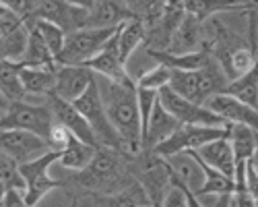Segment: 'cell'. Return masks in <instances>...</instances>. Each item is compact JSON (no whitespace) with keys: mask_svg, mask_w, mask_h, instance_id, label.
<instances>
[{"mask_svg":"<svg viewBox=\"0 0 258 207\" xmlns=\"http://www.w3.org/2000/svg\"><path fill=\"white\" fill-rule=\"evenodd\" d=\"M103 110L110 118L112 127L120 135L126 151L131 156L141 153V116L137 101V83H114L101 77H95Z\"/></svg>","mask_w":258,"mask_h":207,"instance_id":"cell-1","label":"cell"},{"mask_svg":"<svg viewBox=\"0 0 258 207\" xmlns=\"http://www.w3.org/2000/svg\"><path fill=\"white\" fill-rule=\"evenodd\" d=\"M128 158L131 156L99 147L93 162L83 172H77L73 180L93 197L118 193L124 186L135 182L131 170H128Z\"/></svg>","mask_w":258,"mask_h":207,"instance_id":"cell-2","label":"cell"},{"mask_svg":"<svg viewBox=\"0 0 258 207\" xmlns=\"http://www.w3.org/2000/svg\"><path fill=\"white\" fill-rule=\"evenodd\" d=\"M48 106H50V110L54 114V120L60 124V127L67 129L69 135H73L79 141H83V143L91 145V147L99 149V143H97L91 127L87 124V120L79 114V110L73 106L71 101H64V99H60V97L50 93L48 95Z\"/></svg>","mask_w":258,"mask_h":207,"instance_id":"cell-11","label":"cell"},{"mask_svg":"<svg viewBox=\"0 0 258 207\" xmlns=\"http://www.w3.org/2000/svg\"><path fill=\"white\" fill-rule=\"evenodd\" d=\"M97 153V147H91V145L79 141L77 137L69 135L67 139V145L60 149V158H58V164L62 166L64 170H71V172H83L87 166L93 162Z\"/></svg>","mask_w":258,"mask_h":207,"instance_id":"cell-21","label":"cell"},{"mask_svg":"<svg viewBox=\"0 0 258 207\" xmlns=\"http://www.w3.org/2000/svg\"><path fill=\"white\" fill-rule=\"evenodd\" d=\"M256 131L244 124H227V141L233 151L235 164H246L250 162L254 147H256Z\"/></svg>","mask_w":258,"mask_h":207,"instance_id":"cell-25","label":"cell"},{"mask_svg":"<svg viewBox=\"0 0 258 207\" xmlns=\"http://www.w3.org/2000/svg\"><path fill=\"white\" fill-rule=\"evenodd\" d=\"M11 13V9L5 5V3H0V17H3V15H9Z\"/></svg>","mask_w":258,"mask_h":207,"instance_id":"cell-40","label":"cell"},{"mask_svg":"<svg viewBox=\"0 0 258 207\" xmlns=\"http://www.w3.org/2000/svg\"><path fill=\"white\" fill-rule=\"evenodd\" d=\"M73 106L79 110V114L87 120V124L91 127L99 147H105V149H112V151H118V153H124V156H131L126 151L124 143L120 139V135L116 133V129L112 127L110 118H107L105 110H103V101L99 97V89H97V81L93 79V83L87 87L79 99L73 101Z\"/></svg>","mask_w":258,"mask_h":207,"instance_id":"cell-4","label":"cell"},{"mask_svg":"<svg viewBox=\"0 0 258 207\" xmlns=\"http://www.w3.org/2000/svg\"><path fill=\"white\" fill-rule=\"evenodd\" d=\"M145 39H147V29L139 19H128L126 23H122L118 27V35H116L118 54H120V60L124 65L145 44Z\"/></svg>","mask_w":258,"mask_h":207,"instance_id":"cell-23","label":"cell"},{"mask_svg":"<svg viewBox=\"0 0 258 207\" xmlns=\"http://www.w3.org/2000/svg\"><path fill=\"white\" fill-rule=\"evenodd\" d=\"M195 153L209 166V168H213V170H217V172L233 178V174H235V160H233V151L229 147L227 137L207 143L205 147L197 149Z\"/></svg>","mask_w":258,"mask_h":207,"instance_id":"cell-20","label":"cell"},{"mask_svg":"<svg viewBox=\"0 0 258 207\" xmlns=\"http://www.w3.org/2000/svg\"><path fill=\"white\" fill-rule=\"evenodd\" d=\"M211 207H235L233 193H229V195H213V205Z\"/></svg>","mask_w":258,"mask_h":207,"instance_id":"cell-37","label":"cell"},{"mask_svg":"<svg viewBox=\"0 0 258 207\" xmlns=\"http://www.w3.org/2000/svg\"><path fill=\"white\" fill-rule=\"evenodd\" d=\"M184 184H186V180L174 170V166H171V170H169V189H167V193H165V197L161 201V207H188Z\"/></svg>","mask_w":258,"mask_h":207,"instance_id":"cell-33","label":"cell"},{"mask_svg":"<svg viewBox=\"0 0 258 207\" xmlns=\"http://www.w3.org/2000/svg\"><path fill=\"white\" fill-rule=\"evenodd\" d=\"M9 108V99L3 95V93H0V112H5Z\"/></svg>","mask_w":258,"mask_h":207,"instance_id":"cell-39","label":"cell"},{"mask_svg":"<svg viewBox=\"0 0 258 207\" xmlns=\"http://www.w3.org/2000/svg\"><path fill=\"white\" fill-rule=\"evenodd\" d=\"M227 137V124L225 127H192V124H180L178 131L167 137L161 145L153 149L155 156L161 160H171L186 151H197L205 147L207 143Z\"/></svg>","mask_w":258,"mask_h":207,"instance_id":"cell-8","label":"cell"},{"mask_svg":"<svg viewBox=\"0 0 258 207\" xmlns=\"http://www.w3.org/2000/svg\"><path fill=\"white\" fill-rule=\"evenodd\" d=\"M250 166L258 172V135H256V147H254V153H252V158H250Z\"/></svg>","mask_w":258,"mask_h":207,"instance_id":"cell-38","label":"cell"},{"mask_svg":"<svg viewBox=\"0 0 258 207\" xmlns=\"http://www.w3.org/2000/svg\"><path fill=\"white\" fill-rule=\"evenodd\" d=\"M246 189L254 199H258V172L250 166V162H246Z\"/></svg>","mask_w":258,"mask_h":207,"instance_id":"cell-35","label":"cell"},{"mask_svg":"<svg viewBox=\"0 0 258 207\" xmlns=\"http://www.w3.org/2000/svg\"><path fill=\"white\" fill-rule=\"evenodd\" d=\"M182 156H188V158L201 168V172H203V182H201V186H195V189H192L195 197L201 199V197L229 195V193H233V189H235L233 178H229V176H225V174H221V172H217V170L209 168V166H207L195 151H186V153H182Z\"/></svg>","mask_w":258,"mask_h":207,"instance_id":"cell-19","label":"cell"},{"mask_svg":"<svg viewBox=\"0 0 258 207\" xmlns=\"http://www.w3.org/2000/svg\"><path fill=\"white\" fill-rule=\"evenodd\" d=\"M205 108H209L213 114H217L225 124H244V127H250L252 131L258 133V112L231 95L225 93L213 95L207 99Z\"/></svg>","mask_w":258,"mask_h":207,"instance_id":"cell-13","label":"cell"},{"mask_svg":"<svg viewBox=\"0 0 258 207\" xmlns=\"http://www.w3.org/2000/svg\"><path fill=\"white\" fill-rule=\"evenodd\" d=\"M227 77L223 75L221 67L217 62H211L209 67L201 69V71H171V79H169V89L178 93L180 97L197 104V106H205L207 99L223 93V89L227 87Z\"/></svg>","mask_w":258,"mask_h":207,"instance_id":"cell-3","label":"cell"},{"mask_svg":"<svg viewBox=\"0 0 258 207\" xmlns=\"http://www.w3.org/2000/svg\"><path fill=\"white\" fill-rule=\"evenodd\" d=\"M69 207H79V201H77V199H73V201L69 203Z\"/></svg>","mask_w":258,"mask_h":207,"instance_id":"cell-41","label":"cell"},{"mask_svg":"<svg viewBox=\"0 0 258 207\" xmlns=\"http://www.w3.org/2000/svg\"><path fill=\"white\" fill-rule=\"evenodd\" d=\"M116 29H77L67 35L64 48L56 58L58 67H83L89 62L107 41L116 35Z\"/></svg>","mask_w":258,"mask_h":207,"instance_id":"cell-7","label":"cell"},{"mask_svg":"<svg viewBox=\"0 0 258 207\" xmlns=\"http://www.w3.org/2000/svg\"><path fill=\"white\" fill-rule=\"evenodd\" d=\"M97 207H139L143 203H149L143 186L135 180L133 184L124 186L122 191L112 193V195H97L95 197Z\"/></svg>","mask_w":258,"mask_h":207,"instance_id":"cell-27","label":"cell"},{"mask_svg":"<svg viewBox=\"0 0 258 207\" xmlns=\"http://www.w3.org/2000/svg\"><path fill=\"white\" fill-rule=\"evenodd\" d=\"M169 79H171V71L165 69L163 65H157L155 69H149L145 73H141L135 83L139 89H149V91H161L163 87H169Z\"/></svg>","mask_w":258,"mask_h":207,"instance_id":"cell-32","label":"cell"},{"mask_svg":"<svg viewBox=\"0 0 258 207\" xmlns=\"http://www.w3.org/2000/svg\"><path fill=\"white\" fill-rule=\"evenodd\" d=\"M178 127H180V122L169 112H165L157 99L153 106V112H151V118L147 122V131L143 135V141H141V151H153L157 145H161L167 137L174 135L178 131Z\"/></svg>","mask_w":258,"mask_h":207,"instance_id":"cell-16","label":"cell"},{"mask_svg":"<svg viewBox=\"0 0 258 207\" xmlns=\"http://www.w3.org/2000/svg\"><path fill=\"white\" fill-rule=\"evenodd\" d=\"M27 41H29V29L23 23L11 35H7L5 41L0 44V60L11 62V65H21V60H23L25 50H27Z\"/></svg>","mask_w":258,"mask_h":207,"instance_id":"cell-28","label":"cell"},{"mask_svg":"<svg viewBox=\"0 0 258 207\" xmlns=\"http://www.w3.org/2000/svg\"><path fill=\"white\" fill-rule=\"evenodd\" d=\"M139 207H153L151 203H143V205H139Z\"/></svg>","mask_w":258,"mask_h":207,"instance_id":"cell-42","label":"cell"},{"mask_svg":"<svg viewBox=\"0 0 258 207\" xmlns=\"http://www.w3.org/2000/svg\"><path fill=\"white\" fill-rule=\"evenodd\" d=\"M54 114L48 104H27L13 101L0 116V131H23L31 133L46 143L50 141V133L54 127Z\"/></svg>","mask_w":258,"mask_h":207,"instance_id":"cell-5","label":"cell"},{"mask_svg":"<svg viewBox=\"0 0 258 207\" xmlns=\"http://www.w3.org/2000/svg\"><path fill=\"white\" fill-rule=\"evenodd\" d=\"M50 145L31 133L23 131H0V153L9 156L17 164H27L41 156H46Z\"/></svg>","mask_w":258,"mask_h":207,"instance_id":"cell-10","label":"cell"},{"mask_svg":"<svg viewBox=\"0 0 258 207\" xmlns=\"http://www.w3.org/2000/svg\"><path fill=\"white\" fill-rule=\"evenodd\" d=\"M35 29H37V33L41 35V39H44V44L48 46V50H50V54L54 56V60L60 56V52H62V48H64V41H67V33H64L58 25H54V23H46V21H35V23H31ZM29 27V25H27Z\"/></svg>","mask_w":258,"mask_h":207,"instance_id":"cell-31","label":"cell"},{"mask_svg":"<svg viewBox=\"0 0 258 207\" xmlns=\"http://www.w3.org/2000/svg\"><path fill=\"white\" fill-rule=\"evenodd\" d=\"M133 19L128 3H87L83 29H116Z\"/></svg>","mask_w":258,"mask_h":207,"instance_id":"cell-15","label":"cell"},{"mask_svg":"<svg viewBox=\"0 0 258 207\" xmlns=\"http://www.w3.org/2000/svg\"><path fill=\"white\" fill-rule=\"evenodd\" d=\"M58 158H60V151L52 149L46 156H41V158H37L33 162L19 164V172H21V176H23V180H25L23 199H25V203L29 207H37L39 201L44 199L48 193L67 186V182H64V180L50 176V168L54 164H58Z\"/></svg>","mask_w":258,"mask_h":207,"instance_id":"cell-6","label":"cell"},{"mask_svg":"<svg viewBox=\"0 0 258 207\" xmlns=\"http://www.w3.org/2000/svg\"><path fill=\"white\" fill-rule=\"evenodd\" d=\"M149 58H155L159 65H163L169 71H201L205 67H209L215 60L213 54L207 48H201L197 52H186V54H169V52H155V50H147Z\"/></svg>","mask_w":258,"mask_h":207,"instance_id":"cell-18","label":"cell"},{"mask_svg":"<svg viewBox=\"0 0 258 207\" xmlns=\"http://www.w3.org/2000/svg\"><path fill=\"white\" fill-rule=\"evenodd\" d=\"M0 93H3L9 104L13 101H25V91L19 79V65L0 60Z\"/></svg>","mask_w":258,"mask_h":207,"instance_id":"cell-29","label":"cell"},{"mask_svg":"<svg viewBox=\"0 0 258 207\" xmlns=\"http://www.w3.org/2000/svg\"><path fill=\"white\" fill-rule=\"evenodd\" d=\"M205 48V27L203 23L188 13H184V19L180 21L178 29L174 31V37L169 41V54H186V52H197Z\"/></svg>","mask_w":258,"mask_h":207,"instance_id":"cell-17","label":"cell"},{"mask_svg":"<svg viewBox=\"0 0 258 207\" xmlns=\"http://www.w3.org/2000/svg\"><path fill=\"white\" fill-rule=\"evenodd\" d=\"M29 29V41H27V50L25 56L21 60V67H31V69H46V67H56V60L50 54L48 46L44 44V39L37 33V29L33 25L27 27Z\"/></svg>","mask_w":258,"mask_h":207,"instance_id":"cell-26","label":"cell"},{"mask_svg":"<svg viewBox=\"0 0 258 207\" xmlns=\"http://www.w3.org/2000/svg\"><path fill=\"white\" fill-rule=\"evenodd\" d=\"M157 99L163 106V110L169 112L180 124H192V127H225V122L217 114H213L209 108L197 106V104L180 97L169 87H163L157 93Z\"/></svg>","mask_w":258,"mask_h":207,"instance_id":"cell-9","label":"cell"},{"mask_svg":"<svg viewBox=\"0 0 258 207\" xmlns=\"http://www.w3.org/2000/svg\"><path fill=\"white\" fill-rule=\"evenodd\" d=\"M93 79H95V75L85 67H58L52 95L73 104L75 99H79L85 91H87V87L93 83Z\"/></svg>","mask_w":258,"mask_h":207,"instance_id":"cell-14","label":"cell"},{"mask_svg":"<svg viewBox=\"0 0 258 207\" xmlns=\"http://www.w3.org/2000/svg\"><path fill=\"white\" fill-rule=\"evenodd\" d=\"M118 35V31H116ZM116 35L107 41V44L89 60L85 62V69H89L95 77H101V79H107V81H114V83H126V81H135L131 77V73L126 71V65L120 60V54H118V41H116Z\"/></svg>","mask_w":258,"mask_h":207,"instance_id":"cell-12","label":"cell"},{"mask_svg":"<svg viewBox=\"0 0 258 207\" xmlns=\"http://www.w3.org/2000/svg\"><path fill=\"white\" fill-rule=\"evenodd\" d=\"M21 25H23V21H21L17 15H13V13L0 17V44L5 41L7 35H11V33H13L17 27H21Z\"/></svg>","mask_w":258,"mask_h":207,"instance_id":"cell-34","label":"cell"},{"mask_svg":"<svg viewBox=\"0 0 258 207\" xmlns=\"http://www.w3.org/2000/svg\"><path fill=\"white\" fill-rule=\"evenodd\" d=\"M3 207H29L23 199V193H19V191H9L3 199ZM39 207V205H37Z\"/></svg>","mask_w":258,"mask_h":207,"instance_id":"cell-36","label":"cell"},{"mask_svg":"<svg viewBox=\"0 0 258 207\" xmlns=\"http://www.w3.org/2000/svg\"><path fill=\"white\" fill-rule=\"evenodd\" d=\"M56 67H46V69H31V67H21L19 65V79L23 85L25 95H50L54 91L56 83Z\"/></svg>","mask_w":258,"mask_h":207,"instance_id":"cell-22","label":"cell"},{"mask_svg":"<svg viewBox=\"0 0 258 207\" xmlns=\"http://www.w3.org/2000/svg\"><path fill=\"white\" fill-rule=\"evenodd\" d=\"M9 191L25 193V180L19 172V164L9 156L0 153V203Z\"/></svg>","mask_w":258,"mask_h":207,"instance_id":"cell-30","label":"cell"},{"mask_svg":"<svg viewBox=\"0 0 258 207\" xmlns=\"http://www.w3.org/2000/svg\"><path fill=\"white\" fill-rule=\"evenodd\" d=\"M223 93L235 97L238 101L246 104L248 108L258 112V60L246 75H242L235 81L227 83V87L223 89Z\"/></svg>","mask_w":258,"mask_h":207,"instance_id":"cell-24","label":"cell"}]
</instances>
